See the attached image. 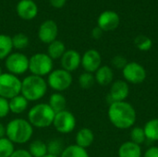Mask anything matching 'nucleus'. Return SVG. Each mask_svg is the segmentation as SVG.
I'll return each mask as SVG.
<instances>
[{"mask_svg": "<svg viewBox=\"0 0 158 157\" xmlns=\"http://www.w3.org/2000/svg\"><path fill=\"white\" fill-rule=\"evenodd\" d=\"M108 118L118 129L127 130L136 122V111L128 102H113L108 108Z\"/></svg>", "mask_w": 158, "mask_h": 157, "instance_id": "f257e3e1", "label": "nucleus"}, {"mask_svg": "<svg viewBox=\"0 0 158 157\" xmlns=\"http://www.w3.org/2000/svg\"><path fill=\"white\" fill-rule=\"evenodd\" d=\"M33 127L28 119L15 118L6 126V137L14 144L27 143L32 137Z\"/></svg>", "mask_w": 158, "mask_h": 157, "instance_id": "f03ea898", "label": "nucleus"}, {"mask_svg": "<svg viewBox=\"0 0 158 157\" xmlns=\"http://www.w3.org/2000/svg\"><path fill=\"white\" fill-rule=\"evenodd\" d=\"M47 82L43 77L29 75L21 81L20 94L29 102H35L42 99L47 93Z\"/></svg>", "mask_w": 158, "mask_h": 157, "instance_id": "7ed1b4c3", "label": "nucleus"}, {"mask_svg": "<svg viewBox=\"0 0 158 157\" xmlns=\"http://www.w3.org/2000/svg\"><path fill=\"white\" fill-rule=\"evenodd\" d=\"M56 113L48 104L41 103L33 105L28 112V121L33 128L45 129L53 125Z\"/></svg>", "mask_w": 158, "mask_h": 157, "instance_id": "20e7f679", "label": "nucleus"}, {"mask_svg": "<svg viewBox=\"0 0 158 157\" xmlns=\"http://www.w3.org/2000/svg\"><path fill=\"white\" fill-rule=\"evenodd\" d=\"M53 59L44 53H37L29 58V70L31 75L44 77L53 70Z\"/></svg>", "mask_w": 158, "mask_h": 157, "instance_id": "39448f33", "label": "nucleus"}, {"mask_svg": "<svg viewBox=\"0 0 158 157\" xmlns=\"http://www.w3.org/2000/svg\"><path fill=\"white\" fill-rule=\"evenodd\" d=\"M21 80L11 73H3L0 76V96L10 100L11 98L20 94Z\"/></svg>", "mask_w": 158, "mask_h": 157, "instance_id": "423d86ee", "label": "nucleus"}, {"mask_svg": "<svg viewBox=\"0 0 158 157\" xmlns=\"http://www.w3.org/2000/svg\"><path fill=\"white\" fill-rule=\"evenodd\" d=\"M73 81V78L70 72L58 68L52 70V72L47 76V85L50 87L55 93H62L68 90Z\"/></svg>", "mask_w": 158, "mask_h": 157, "instance_id": "0eeeda50", "label": "nucleus"}, {"mask_svg": "<svg viewBox=\"0 0 158 157\" xmlns=\"http://www.w3.org/2000/svg\"><path fill=\"white\" fill-rule=\"evenodd\" d=\"M5 67L8 73L22 75L29 70V58L22 53H11L5 59Z\"/></svg>", "mask_w": 158, "mask_h": 157, "instance_id": "6e6552de", "label": "nucleus"}, {"mask_svg": "<svg viewBox=\"0 0 158 157\" xmlns=\"http://www.w3.org/2000/svg\"><path fill=\"white\" fill-rule=\"evenodd\" d=\"M53 126L59 133H70L74 130L76 127V118L71 112L66 109L55 115Z\"/></svg>", "mask_w": 158, "mask_h": 157, "instance_id": "1a4fd4ad", "label": "nucleus"}, {"mask_svg": "<svg viewBox=\"0 0 158 157\" xmlns=\"http://www.w3.org/2000/svg\"><path fill=\"white\" fill-rule=\"evenodd\" d=\"M124 79L131 84H140L146 79L145 68L137 62H130L122 69Z\"/></svg>", "mask_w": 158, "mask_h": 157, "instance_id": "9d476101", "label": "nucleus"}, {"mask_svg": "<svg viewBox=\"0 0 158 157\" xmlns=\"http://www.w3.org/2000/svg\"><path fill=\"white\" fill-rule=\"evenodd\" d=\"M102 63V57L100 53L95 49H90L86 51L81 56V66L86 72L94 73Z\"/></svg>", "mask_w": 158, "mask_h": 157, "instance_id": "9b49d317", "label": "nucleus"}, {"mask_svg": "<svg viewBox=\"0 0 158 157\" xmlns=\"http://www.w3.org/2000/svg\"><path fill=\"white\" fill-rule=\"evenodd\" d=\"M120 22L119 16L113 10H106L102 12L97 19V24L104 31H110L116 30Z\"/></svg>", "mask_w": 158, "mask_h": 157, "instance_id": "f8f14e48", "label": "nucleus"}, {"mask_svg": "<svg viewBox=\"0 0 158 157\" xmlns=\"http://www.w3.org/2000/svg\"><path fill=\"white\" fill-rule=\"evenodd\" d=\"M57 33L58 29L56 23L53 20H46L41 24L38 31V36L41 42L49 44L56 40Z\"/></svg>", "mask_w": 158, "mask_h": 157, "instance_id": "ddd939ff", "label": "nucleus"}, {"mask_svg": "<svg viewBox=\"0 0 158 157\" xmlns=\"http://www.w3.org/2000/svg\"><path fill=\"white\" fill-rule=\"evenodd\" d=\"M60 59L62 68L70 73L77 70L81 64V56L76 50H66Z\"/></svg>", "mask_w": 158, "mask_h": 157, "instance_id": "4468645a", "label": "nucleus"}, {"mask_svg": "<svg viewBox=\"0 0 158 157\" xmlns=\"http://www.w3.org/2000/svg\"><path fill=\"white\" fill-rule=\"evenodd\" d=\"M130 94V87L126 81H115L110 88L109 97L113 102H122L127 99ZM112 102V103H113Z\"/></svg>", "mask_w": 158, "mask_h": 157, "instance_id": "2eb2a0df", "label": "nucleus"}, {"mask_svg": "<svg viewBox=\"0 0 158 157\" xmlns=\"http://www.w3.org/2000/svg\"><path fill=\"white\" fill-rule=\"evenodd\" d=\"M17 12L21 19L29 20L36 17L38 7L32 0H21L17 6Z\"/></svg>", "mask_w": 158, "mask_h": 157, "instance_id": "dca6fc26", "label": "nucleus"}, {"mask_svg": "<svg viewBox=\"0 0 158 157\" xmlns=\"http://www.w3.org/2000/svg\"><path fill=\"white\" fill-rule=\"evenodd\" d=\"M95 82H97L99 85L106 86L109 85L111 82H113L114 79V73L113 69L108 66H101L94 74Z\"/></svg>", "mask_w": 158, "mask_h": 157, "instance_id": "f3484780", "label": "nucleus"}, {"mask_svg": "<svg viewBox=\"0 0 158 157\" xmlns=\"http://www.w3.org/2000/svg\"><path fill=\"white\" fill-rule=\"evenodd\" d=\"M75 140L78 146L86 149L93 144L94 141V134L89 128H82L77 132Z\"/></svg>", "mask_w": 158, "mask_h": 157, "instance_id": "a211bd4d", "label": "nucleus"}, {"mask_svg": "<svg viewBox=\"0 0 158 157\" xmlns=\"http://www.w3.org/2000/svg\"><path fill=\"white\" fill-rule=\"evenodd\" d=\"M118 157H142L141 146L132 142H126L118 149Z\"/></svg>", "mask_w": 158, "mask_h": 157, "instance_id": "6ab92c4d", "label": "nucleus"}, {"mask_svg": "<svg viewBox=\"0 0 158 157\" xmlns=\"http://www.w3.org/2000/svg\"><path fill=\"white\" fill-rule=\"evenodd\" d=\"M9 104V110L11 113L19 115L25 112L29 105V101L21 94H19L10 100H8Z\"/></svg>", "mask_w": 158, "mask_h": 157, "instance_id": "aec40b11", "label": "nucleus"}, {"mask_svg": "<svg viewBox=\"0 0 158 157\" xmlns=\"http://www.w3.org/2000/svg\"><path fill=\"white\" fill-rule=\"evenodd\" d=\"M48 105L53 109V111L56 114L66 110L67 99L61 93H54L49 97Z\"/></svg>", "mask_w": 158, "mask_h": 157, "instance_id": "412c9836", "label": "nucleus"}, {"mask_svg": "<svg viewBox=\"0 0 158 157\" xmlns=\"http://www.w3.org/2000/svg\"><path fill=\"white\" fill-rule=\"evenodd\" d=\"M65 52H66V46L64 43L59 40H55L54 42L49 43L47 48V55L53 60L61 58Z\"/></svg>", "mask_w": 158, "mask_h": 157, "instance_id": "4be33fe9", "label": "nucleus"}, {"mask_svg": "<svg viewBox=\"0 0 158 157\" xmlns=\"http://www.w3.org/2000/svg\"><path fill=\"white\" fill-rule=\"evenodd\" d=\"M29 153L32 157H44L48 154L47 144L41 140H35L29 145Z\"/></svg>", "mask_w": 158, "mask_h": 157, "instance_id": "5701e85b", "label": "nucleus"}, {"mask_svg": "<svg viewBox=\"0 0 158 157\" xmlns=\"http://www.w3.org/2000/svg\"><path fill=\"white\" fill-rule=\"evenodd\" d=\"M143 130L147 140L151 142L158 141V118H153L149 120L145 124Z\"/></svg>", "mask_w": 158, "mask_h": 157, "instance_id": "b1692460", "label": "nucleus"}, {"mask_svg": "<svg viewBox=\"0 0 158 157\" xmlns=\"http://www.w3.org/2000/svg\"><path fill=\"white\" fill-rule=\"evenodd\" d=\"M59 157H89L86 149L78 146L77 144H71L63 150Z\"/></svg>", "mask_w": 158, "mask_h": 157, "instance_id": "393cba45", "label": "nucleus"}, {"mask_svg": "<svg viewBox=\"0 0 158 157\" xmlns=\"http://www.w3.org/2000/svg\"><path fill=\"white\" fill-rule=\"evenodd\" d=\"M13 49L12 40L11 37L0 34V60L6 59L10 54Z\"/></svg>", "mask_w": 158, "mask_h": 157, "instance_id": "a878e982", "label": "nucleus"}, {"mask_svg": "<svg viewBox=\"0 0 158 157\" xmlns=\"http://www.w3.org/2000/svg\"><path fill=\"white\" fill-rule=\"evenodd\" d=\"M78 82H79V85L81 88H82L84 90H88V89L92 88L95 83L94 75L93 73L84 71L83 73H81L79 76Z\"/></svg>", "mask_w": 158, "mask_h": 157, "instance_id": "bb28decb", "label": "nucleus"}, {"mask_svg": "<svg viewBox=\"0 0 158 157\" xmlns=\"http://www.w3.org/2000/svg\"><path fill=\"white\" fill-rule=\"evenodd\" d=\"M15 151L14 143L6 137L0 139V157H10Z\"/></svg>", "mask_w": 158, "mask_h": 157, "instance_id": "cd10ccee", "label": "nucleus"}, {"mask_svg": "<svg viewBox=\"0 0 158 157\" xmlns=\"http://www.w3.org/2000/svg\"><path fill=\"white\" fill-rule=\"evenodd\" d=\"M65 149L63 143L61 140L59 139H54L51 140L48 143H47V151L49 155H56V156H60L63 150Z\"/></svg>", "mask_w": 158, "mask_h": 157, "instance_id": "c85d7f7f", "label": "nucleus"}, {"mask_svg": "<svg viewBox=\"0 0 158 157\" xmlns=\"http://www.w3.org/2000/svg\"><path fill=\"white\" fill-rule=\"evenodd\" d=\"M13 48H16L18 50L25 49L29 45V38L24 33H18L11 37Z\"/></svg>", "mask_w": 158, "mask_h": 157, "instance_id": "c756f323", "label": "nucleus"}, {"mask_svg": "<svg viewBox=\"0 0 158 157\" xmlns=\"http://www.w3.org/2000/svg\"><path fill=\"white\" fill-rule=\"evenodd\" d=\"M134 43L136 47L141 51H149L153 46L152 40L145 35H139L135 38Z\"/></svg>", "mask_w": 158, "mask_h": 157, "instance_id": "7c9ffc66", "label": "nucleus"}, {"mask_svg": "<svg viewBox=\"0 0 158 157\" xmlns=\"http://www.w3.org/2000/svg\"><path fill=\"white\" fill-rule=\"evenodd\" d=\"M131 139L132 143L138 145L143 143L144 141L146 140L143 129L141 127H134L131 131Z\"/></svg>", "mask_w": 158, "mask_h": 157, "instance_id": "2f4dec72", "label": "nucleus"}, {"mask_svg": "<svg viewBox=\"0 0 158 157\" xmlns=\"http://www.w3.org/2000/svg\"><path fill=\"white\" fill-rule=\"evenodd\" d=\"M9 104L8 100L0 96V118H6L9 114Z\"/></svg>", "mask_w": 158, "mask_h": 157, "instance_id": "473e14b6", "label": "nucleus"}, {"mask_svg": "<svg viewBox=\"0 0 158 157\" xmlns=\"http://www.w3.org/2000/svg\"><path fill=\"white\" fill-rule=\"evenodd\" d=\"M127 64V59L122 56H116L112 59V65L118 69H123Z\"/></svg>", "mask_w": 158, "mask_h": 157, "instance_id": "72a5a7b5", "label": "nucleus"}, {"mask_svg": "<svg viewBox=\"0 0 158 157\" xmlns=\"http://www.w3.org/2000/svg\"><path fill=\"white\" fill-rule=\"evenodd\" d=\"M10 157H32L31 155V154L29 153L28 150L25 149H18L15 150L14 153L11 155Z\"/></svg>", "mask_w": 158, "mask_h": 157, "instance_id": "f704fd0d", "label": "nucleus"}, {"mask_svg": "<svg viewBox=\"0 0 158 157\" xmlns=\"http://www.w3.org/2000/svg\"><path fill=\"white\" fill-rule=\"evenodd\" d=\"M143 157H158V147H156V146L150 147L145 152Z\"/></svg>", "mask_w": 158, "mask_h": 157, "instance_id": "c9c22d12", "label": "nucleus"}, {"mask_svg": "<svg viewBox=\"0 0 158 157\" xmlns=\"http://www.w3.org/2000/svg\"><path fill=\"white\" fill-rule=\"evenodd\" d=\"M103 32H104V31L97 26V27H95V28L93 29V31H92V36H93L94 39L98 40V39H100L103 36Z\"/></svg>", "mask_w": 158, "mask_h": 157, "instance_id": "e433bc0d", "label": "nucleus"}, {"mask_svg": "<svg viewBox=\"0 0 158 157\" xmlns=\"http://www.w3.org/2000/svg\"><path fill=\"white\" fill-rule=\"evenodd\" d=\"M49 1H50V4H51L54 7L61 8V7H63V6H65L67 0H49Z\"/></svg>", "mask_w": 158, "mask_h": 157, "instance_id": "4c0bfd02", "label": "nucleus"}, {"mask_svg": "<svg viewBox=\"0 0 158 157\" xmlns=\"http://www.w3.org/2000/svg\"><path fill=\"white\" fill-rule=\"evenodd\" d=\"M6 137V126L0 122V139Z\"/></svg>", "mask_w": 158, "mask_h": 157, "instance_id": "58836bf2", "label": "nucleus"}, {"mask_svg": "<svg viewBox=\"0 0 158 157\" xmlns=\"http://www.w3.org/2000/svg\"><path fill=\"white\" fill-rule=\"evenodd\" d=\"M44 157H58V156H56V155H49V154H47Z\"/></svg>", "mask_w": 158, "mask_h": 157, "instance_id": "ea45409f", "label": "nucleus"}, {"mask_svg": "<svg viewBox=\"0 0 158 157\" xmlns=\"http://www.w3.org/2000/svg\"><path fill=\"white\" fill-rule=\"evenodd\" d=\"M3 74V70H2V68H1V66H0V76Z\"/></svg>", "mask_w": 158, "mask_h": 157, "instance_id": "a19ab883", "label": "nucleus"}]
</instances>
